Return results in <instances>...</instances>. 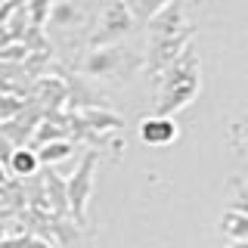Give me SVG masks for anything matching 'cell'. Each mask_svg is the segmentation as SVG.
<instances>
[{
    "mask_svg": "<svg viewBox=\"0 0 248 248\" xmlns=\"http://www.w3.org/2000/svg\"><path fill=\"white\" fill-rule=\"evenodd\" d=\"M96 161L99 152L90 149L84 152V158L78 161L75 174L65 177V196H68V214L75 217V223L84 220V211H87V202L93 196V174H96Z\"/></svg>",
    "mask_w": 248,
    "mask_h": 248,
    "instance_id": "obj_1",
    "label": "cell"
},
{
    "mask_svg": "<svg viewBox=\"0 0 248 248\" xmlns=\"http://www.w3.org/2000/svg\"><path fill=\"white\" fill-rule=\"evenodd\" d=\"M124 65H127V53H121L112 44H106V46H93L87 56H84L81 72L87 78H112V75H121Z\"/></svg>",
    "mask_w": 248,
    "mask_h": 248,
    "instance_id": "obj_2",
    "label": "cell"
},
{
    "mask_svg": "<svg viewBox=\"0 0 248 248\" xmlns=\"http://www.w3.org/2000/svg\"><path fill=\"white\" fill-rule=\"evenodd\" d=\"M196 96H199V78L165 84V87H158V93H155V115H174L180 108H186Z\"/></svg>",
    "mask_w": 248,
    "mask_h": 248,
    "instance_id": "obj_3",
    "label": "cell"
},
{
    "mask_svg": "<svg viewBox=\"0 0 248 248\" xmlns=\"http://www.w3.org/2000/svg\"><path fill=\"white\" fill-rule=\"evenodd\" d=\"M130 25H134V16H130V10L121 3H112L108 10L99 16V31L93 34V46H106V44H115L118 37H124L130 31Z\"/></svg>",
    "mask_w": 248,
    "mask_h": 248,
    "instance_id": "obj_4",
    "label": "cell"
},
{
    "mask_svg": "<svg viewBox=\"0 0 248 248\" xmlns=\"http://www.w3.org/2000/svg\"><path fill=\"white\" fill-rule=\"evenodd\" d=\"M186 44H189V28L177 31V34H168V37H149V59H146L149 62V72L158 75L170 59L180 56Z\"/></svg>",
    "mask_w": 248,
    "mask_h": 248,
    "instance_id": "obj_5",
    "label": "cell"
},
{
    "mask_svg": "<svg viewBox=\"0 0 248 248\" xmlns=\"http://www.w3.org/2000/svg\"><path fill=\"white\" fill-rule=\"evenodd\" d=\"M31 96L34 103L44 108V112H53V108H62L65 106V96H68V84L62 78H37L31 84Z\"/></svg>",
    "mask_w": 248,
    "mask_h": 248,
    "instance_id": "obj_6",
    "label": "cell"
},
{
    "mask_svg": "<svg viewBox=\"0 0 248 248\" xmlns=\"http://www.w3.org/2000/svg\"><path fill=\"white\" fill-rule=\"evenodd\" d=\"M177 121L168 118V115H152V118L140 121V140L146 146H170L177 140Z\"/></svg>",
    "mask_w": 248,
    "mask_h": 248,
    "instance_id": "obj_7",
    "label": "cell"
},
{
    "mask_svg": "<svg viewBox=\"0 0 248 248\" xmlns=\"http://www.w3.org/2000/svg\"><path fill=\"white\" fill-rule=\"evenodd\" d=\"M146 25H149V37H168V34H177V31H183V6L180 0H170L165 3L155 16L146 19Z\"/></svg>",
    "mask_w": 248,
    "mask_h": 248,
    "instance_id": "obj_8",
    "label": "cell"
},
{
    "mask_svg": "<svg viewBox=\"0 0 248 248\" xmlns=\"http://www.w3.org/2000/svg\"><path fill=\"white\" fill-rule=\"evenodd\" d=\"M44 196H46V211L65 217L68 214V196H65V180L56 174V170L46 168L44 170Z\"/></svg>",
    "mask_w": 248,
    "mask_h": 248,
    "instance_id": "obj_9",
    "label": "cell"
},
{
    "mask_svg": "<svg viewBox=\"0 0 248 248\" xmlns=\"http://www.w3.org/2000/svg\"><path fill=\"white\" fill-rule=\"evenodd\" d=\"M6 165L16 177H34L37 170H41V161H37V152L28 149V146H16L10 152V158H6Z\"/></svg>",
    "mask_w": 248,
    "mask_h": 248,
    "instance_id": "obj_10",
    "label": "cell"
},
{
    "mask_svg": "<svg viewBox=\"0 0 248 248\" xmlns=\"http://www.w3.org/2000/svg\"><path fill=\"white\" fill-rule=\"evenodd\" d=\"M34 152H37V161H41L44 168H50V165L65 161L68 155H75V140H53V143L37 146Z\"/></svg>",
    "mask_w": 248,
    "mask_h": 248,
    "instance_id": "obj_11",
    "label": "cell"
},
{
    "mask_svg": "<svg viewBox=\"0 0 248 248\" xmlns=\"http://www.w3.org/2000/svg\"><path fill=\"white\" fill-rule=\"evenodd\" d=\"M220 230H223V236L232 239V242H245V236H248V211H227L223 214V220H220Z\"/></svg>",
    "mask_w": 248,
    "mask_h": 248,
    "instance_id": "obj_12",
    "label": "cell"
},
{
    "mask_svg": "<svg viewBox=\"0 0 248 248\" xmlns=\"http://www.w3.org/2000/svg\"><path fill=\"white\" fill-rule=\"evenodd\" d=\"M46 19L59 28H72L75 22H81V13H78V6H72V3H53Z\"/></svg>",
    "mask_w": 248,
    "mask_h": 248,
    "instance_id": "obj_13",
    "label": "cell"
},
{
    "mask_svg": "<svg viewBox=\"0 0 248 248\" xmlns=\"http://www.w3.org/2000/svg\"><path fill=\"white\" fill-rule=\"evenodd\" d=\"M121 3L130 10V16H134V19H143V22H146L149 16L158 13L165 3H170V0H121Z\"/></svg>",
    "mask_w": 248,
    "mask_h": 248,
    "instance_id": "obj_14",
    "label": "cell"
},
{
    "mask_svg": "<svg viewBox=\"0 0 248 248\" xmlns=\"http://www.w3.org/2000/svg\"><path fill=\"white\" fill-rule=\"evenodd\" d=\"M22 6H25L31 25L41 28L44 22H46V16H50V6H53V3H50V0H22Z\"/></svg>",
    "mask_w": 248,
    "mask_h": 248,
    "instance_id": "obj_15",
    "label": "cell"
},
{
    "mask_svg": "<svg viewBox=\"0 0 248 248\" xmlns=\"http://www.w3.org/2000/svg\"><path fill=\"white\" fill-rule=\"evenodd\" d=\"M25 106V99L22 96H13V93H0V121L13 118V115H19V108Z\"/></svg>",
    "mask_w": 248,
    "mask_h": 248,
    "instance_id": "obj_16",
    "label": "cell"
},
{
    "mask_svg": "<svg viewBox=\"0 0 248 248\" xmlns=\"http://www.w3.org/2000/svg\"><path fill=\"white\" fill-rule=\"evenodd\" d=\"M16 149V146L10 143V140H6L3 137V130H0V161H6V158H10V152Z\"/></svg>",
    "mask_w": 248,
    "mask_h": 248,
    "instance_id": "obj_17",
    "label": "cell"
},
{
    "mask_svg": "<svg viewBox=\"0 0 248 248\" xmlns=\"http://www.w3.org/2000/svg\"><path fill=\"white\" fill-rule=\"evenodd\" d=\"M0 3H3V0H0Z\"/></svg>",
    "mask_w": 248,
    "mask_h": 248,
    "instance_id": "obj_18",
    "label": "cell"
}]
</instances>
